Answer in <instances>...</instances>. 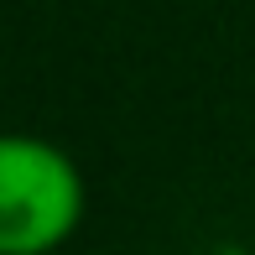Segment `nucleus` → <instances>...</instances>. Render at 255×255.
<instances>
[{"mask_svg": "<svg viewBox=\"0 0 255 255\" xmlns=\"http://www.w3.org/2000/svg\"><path fill=\"white\" fill-rule=\"evenodd\" d=\"M84 214V177L37 135H0V255H47Z\"/></svg>", "mask_w": 255, "mask_h": 255, "instance_id": "1", "label": "nucleus"}]
</instances>
